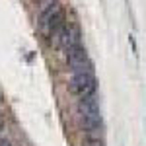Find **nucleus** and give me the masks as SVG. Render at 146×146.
Here are the masks:
<instances>
[{"mask_svg": "<svg viewBox=\"0 0 146 146\" xmlns=\"http://www.w3.org/2000/svg\"><path fill=\"white\" fill-rule=\"evenodd\" d=\"M82 146H105V142L101 138V133H84Z\"/></svg>", "mask_w": 146, "mask_h": 146, "instance_id": "obj_7", "label": "nucleus"}, {"mask_svg": "<svg viewBox=\"0 0 146 146\" xmlns=\"http://www.w3.org/2000/svg\"><path fill=\"white\" fill-rule=\"evenodd\" d=\"M70 70H72L74 74H80V72H94V62H92L90 58H86V60H82V62L72 64Z\"/></svg>", "mask_w": 146, "mask_h": 146, "instance_id": "obj_8", "label": "nucleus"}, {"mask_svg": "<svg viewBox=\"0 0 146 146\" xmlns=\"http://www.w3.org/2000/svg\"><path fill=\"white\" fill-rule=\"evenodd\" d=\"M86 58H90V56H88L86 49H84L82 45L72 47L70 51H66V62H68V66H72V64H76V62H82V60H86Z\"/></svg>", "mask_w": 146, "mask_h": 146, "instance_id": "obj_6", "label": "nucleus"}, {"mask_svg": "<svg viewBox=\"0 0 146 146\" xmlns=\"http://www.w3.org/2000/svg\"><path fill=\"white\" fill-rule=\"evenodd\" d=\"M0 131H2V121H0Z\"/></svg>", "mask_w": 146, "mask_h": 146, "instance_id": "obj_10", "label": "nucleus"}, {"mask_svg": "<svg viewBox=\"0 0 146 146\" xmlns=\"http://www.w3.org/2000/svg\"><path fill=\"white\" fill-rule=\"evenodd\" d=\"M64 23H66V12L58 2L43 8L39 14V25H41L43 33H47L49 37H55V33Z\"/></svg>", "mask_w": 146, "mask_h": 146, "instance_id": "obj_1", "label": "nucleus"}, {"mask_svg": "<svg viewBox=\"0 0 146 146\" xmlns=\"http://www.w3.org/2000/svg\"><path fill=\"white\" fill-rule=\"evenodd\" d=\"M78 111H80V115H94V113H100L98 100H96L94 96L80 98V100H78Z\"/></svg>", "mask_w": 146, "mask_h": 146, "instance_id": "obj_5", "label": "nucleus"}, {"mask_svg": "<svg viewBox=\"0 0 146 146\" xmlns=\"http://www.w3.org/2000/svg\"><path fill=\"white\" fill-rule=\"evenodd\" d=\"M80 121H82V127L86 129V133H101V129H103V121H101L100 113L80 115Z\"/></svg>", "mask_w": 146, "mask_h": 146, "instance_id": "obj_4", "label": "nucleus"}, {"mask_svg": "<svg viewBox=\"0 0 146 146\" xmlns=\"http://www.w3.org/2000/svg\"><path fill=\"white\" fill-rule=\"evenodd\" d=\"M70 90L74 92L78 98H88L94 96L98 90V82L94 72H80V74H72L70 78Z\"/></svg>", "mask_w": 146, "mask_h": 146, "instance_id": "obj_3", "label": "nucleus"}, {"mask_svg": "<svg viewBox=\"0 0 146 146\" xmlns=\"http://www.w3.org/2000/svg\"><path fill=\"white\" fill-rule=\"evenodd\" d=\"M53 39H55L56 45H58V49H62L64 53L70 51L72 47L82 45V33H80L78 25H74V23H64L55 33Z\"/></svg>", "mask_w": 146, "mask_h": 146, "instance_id": "obj_2", "label": "nucleus"}, {"mask_svg": "<svg viewBox=\"0 0 146 146\" xmlns=\"http://www.w3.org/2000/svg\"><path fill=\"white\" fill-rule=\"evenodd\" d=\"M0 146H12L8 140H4V138H0Z\"/></svg>", "mask_w": 146, "mask_h": 146, "instance_id": "obj_9", "label": "nucleus"}]
</instances>
